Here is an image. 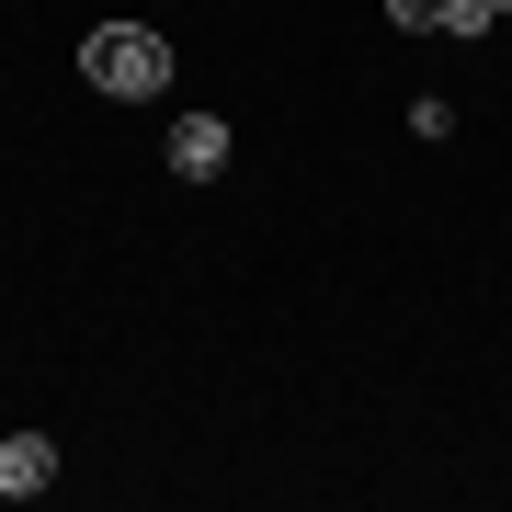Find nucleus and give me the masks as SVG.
<instances>
[{
    "instance_id": "1",
    "label": "nucleus",
    "mask_w": 512,
    "mask_h": 512,
    "mask_svg": "<svg viewBox=\"0 0 512 512\" xmlns=\"http://www.w3.org/2000/svg\"><path fill=\"white\" fill-rule=\"evenodd\" d=\"M80 80L114 103H160L171 92V35H148V23H92L80 35Z\"/></svg>"
},
{
    "instance_id": "5",
    "label": "nucleus",
    "mask_w": 512,
    "mask_h": 512,
    "mask_svg": "<svg viewBox=\"0 0 512 512\" xmlns=\"http://www.w3.org/2000/svg\"><path fill=\"white\" fill-rule=\"evenodd\" d=\"M387 23H410V35H433V23H444V0H387Z\"/></svg>"
},
{
    "instance_id": "2",
    "label": "nucleus",
    "mask_w": 512,
    "mask_h": 512,
    "mask_svg": "<svg viewBox=\"0 0 512 512\" xmlns=\"http://www.w3.org/2000/svg\"><path fill=\"white\" fill-rule=\"evenodd\" d=\"M171 171H183V183H217L228 171V114H183V126H171Z\"/></svg>"
},
{
    "instance_id": "6",
    "label": "nucleus",
    "mask_w": 512,
    "mask_h": 512,
    "mask_svg": "<svg viewBox=\"0 0 512 512\" xmlns=\"http://www.w3.org/2000/svg\"><path fill=\"white\" fill-rule=\"evenodd\" d=\"M490 12H512V0H490Z\"/></svg>"
},
{
    "instance_id": "3",
    "label": "nucleus",
    "mask_w": 512,
    "mask_h": 512,
    "mask_svg": "<svg viewBox=\"0 0 512 512\" xmlns=\"http://www.w3.org/2000/svg\"><path fill=\"white\" fill-rule=\"evenodd\" d=\"M35 490H57V433H12L0 444V501H35Z\"/></svg>"
},
{
    "instance_id": "4",
    "label": "nucleus",
    "mask_w": 512,
    "mask_h": 512,
    "mask_svg": "<svg viewBox=\"0 0 512 512\" xmlns=\"http://www.w3.org/2000/svg\"><path fill=\"white\" fill-rule=\"evenodd\" d=\"M490 23H501L490 0H444V23H433V35H490Z\"/></svg>"
}]
</instances>
